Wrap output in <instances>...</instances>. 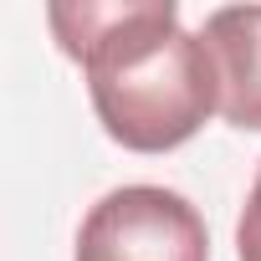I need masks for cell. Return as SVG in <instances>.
<instances>
[{
  "instance_id": "1",
  "label": "cell",
  "mask_w": 261,
  "mask_h": 261,
  "mask_svg": "<svg viewBox=\"0 0 261 261\" xmlns=\"http://www.w3.org/2000/svg\"><path fill=\"white\" fill-rule=\"evenodd\" d=\"M46 21L82 67L97 123L123 149H179L220 108L210 46L179 26L174 0H57Z\"/></svg>"
},
{
  "instance_id": "2",
  "label": "cell",
  "mask_w": 261,
  "mask_h": 261,
  "mask_svg": "<svg viewBox=\"0 0 261 261\" xmlns=\"http://www.w3.org/2000/svg\"><path fill=\"white\" fill-rule=\"evenodd\" d=\"M77 261H210V236L179 190L123 185L87 210Z\"/></svg>"
},
{
  "instance_id": "3",
  "label": "cell",
  "mask_w": 261,
  "mask_h": 261,
  "mask_svg": "<svg viewBox=\"0 0 261 261\" xmlns=\"http://www.w3.org/2000/svg\"><path fill=\"white\" fill-rule=\"evenodd\" d=\"M205 46L230 128H261V6H225L205 21Z\"/></svg>"
},
{
  "instance_id": "4",
  "label": "cell",
  "mask_w": 261,
  "mask_h": 261,
  "mask_svg": "<svg viewBox=\"0 0 261 261\" xmlns=\"http://www.w3.org/2000/svg\"><path fill=\"white\" fill-rule=\"evenodd\" d=\"M236 251H241V261H261V169H256V185L246 195V210L236 220Z\"/></svg>"
}]
</instances>
